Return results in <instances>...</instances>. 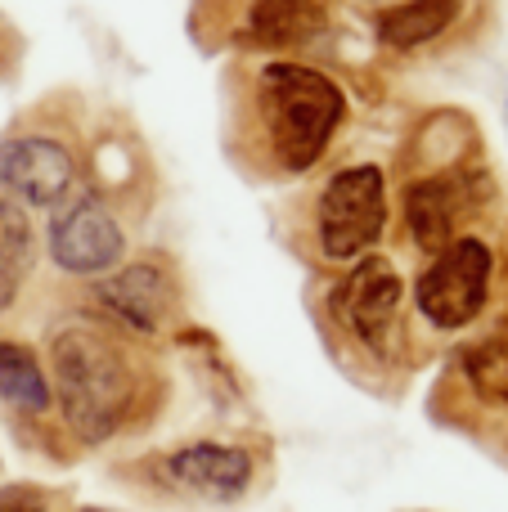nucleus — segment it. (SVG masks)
Here are the masks:
<instances>
[{
  "label": "nucleus",
  "mask_w": 508,
  "mask_h": 512,
  "mask_svg": "<svg viewBox=\"0 0 508 512\" xmlns=\"http://www.w3.org/2000/svg\"><path fill=\"white\" fill-rule=\"evenodd\" d=\"M347 117V95L329 72L297 59H266L234 90V135L248 162L275 176H302L329 153Z\"/></svg>",
  "instance_id": "obj_1"
},
{
  "label": "nucleus",
  "mask_w": 508,
  "mask_h": 512,
  "mask_svg": "<svg viewBox=\"0 0 508 512\" xmlns=\"http://www.w3.org/2000/svg\"><path fill=\"white\" fill-rule=\"evenodd\" d=\"M54 396L81 441H108L140 409L144 373L135 351L104 324H72L50 342Z\"/></svg>",
  "instance_id": "obj_2"
},
{
  "label": "nucleus",
  "mask_w": 508,
  "mask_h": 512,
  "mask_svg": "<svg viewBox=\"0 0 508 512\" xmlns=\"http://www.w3.org/2000/svg\"><path fill=\"white\" fill-rule=\"evenodd\" d=\"M387 230V176L374 162L333 171L306 207V243L315 265H351L378 248Z\"/></svg>",
  "instance_id": "obj_3"
},
{
  "label": "nucleus",
  "mask_w": 508,
  "mask_h": 512,
  "mask_svg": "<svg viewBox=\"0 0 508 512\" xmlns=\"http://www.w3.org/2000/svg\"><path fill=\"white\" fill-rule=\"evenodd\" d=\"M329 324L369 355L374 364H392L405 337V279L387 256H360L329 288Z\"/></svg>",
  "instance_id": "obj_4"
},
{
  "label": "nucleus",
  "mask_w": 508,
  "mask_h": 512,
  "mask_svg": "<svg viewBox=\"0 0 508 512\" xmlns=\"http://www.w3.org/2000/svg\"><path fill=\"white\" fill-rule=\"evenodd\" d=\"M491 279H495V256L486 248V239L459 234L450 248L432 252V261L414 279V310L437 333L468 328L491 301Z\"/></svg>",
  "instance_id": "obj_5"
},
{
  "label": "nucleus",
  "mask_w": 508,
  "mask_h": 512,
  "mask_svg": "<svg viewBox=\"0 0 508 512\" xmlns=\"http://www.w3.org/2000/svg\"><path fill=\"white\" fill-rule=\"evenodd\" d=\"M77 144L54 126H18L0 140V194L23 207H59L77 194Z\"/></svg>",
  "instance_id": "obj_6"
},
{
  "label": "nucleus",
  "mask_w": 508,
  "mask_h": 512,
  "mask_svg": "<svg viewBox=\"0 0 508 512\" xmlns=\"http://www.w3.org/2000/svg\"><path fill=\"white\" fill-rule=\"evenodd\" d=\"M45 248L68 279H104L126 256V225L99 194H68L50 216Z\"/></svg>",
  "instance_id": "obj_7"
},
{
  "label": "nucleus",
  "mask_w": 508,
  "mask_h": 512,
  "mask_svg": "<svg viewBox=\"0 0 508 512\" xmlns=\"http://www.w3.org/2000/svg\"><path fill=\"white\" fill-rule=\"evenodd\" d=\"M95 301L108 324H117L122 333L158 337L180 315V279L162 256H144L117 274H104L95 283Z\"/></svg>",
  "instance_id": "obj_8"
},
{
  "label": "nucleus",
  "mask_w": 508,
  "mask_h": 512,
  "mask_svg": "<svg viewBox=\"0 0 508 512\" xmlns=\"http://www.w3.org/2000/svg\"><path fill=\"white\" fill-rule=\"evenodd\" d=\"M455 167H464V162H455ZM455 167H437L432 176H414L401 194L405 234L423 252L450 248L459 239V225H464L468 207H473V185Z\"/></svg>",
  "instance_id": "obj_9"
},
{
  "label": "nucleus",
  "mask_w": 508,
  "mask_h": 512,
  "mask_svg": "<svg viewBox=\"0 0 508 512\" xmlns=\"http://www.w3.org/2000/svg\"><path fill=\"white\" fill-rule=\"evenodd\" d=\"M162 477L176 490H189V495H198V499L234 504V499L248 495L252 477H257V463H252V454L243 450V445L194 441L162 459Z\"/></svg>",
  "instance_id": "obj_10"
},
{
  "label": "nucleus",
  "mask_w": 508,
  "mask_h": 512,
  "mask_svg": "<svg viewBox=\"0 0 508 512\" xmlns=\"http://www.w3.org/2000/svg\"><path fill=\"white\" fill-rule=\"evenodd\" d=\"M333 23V0H248L239 14V45L261 54L302 50Z\"/></svg>",
  "instance_id": "obj_11"
},
{
  "label": "nucleus",
  "mask_w": 508,
  "mask_h": 512,
  "mask_svg": "<svg viewBox=\"0 0 508 512\" xmlns=\"http://www.w3.org/2000/svg\"><path fill=\"white\" fill-rule=\"evenodd\" d=\"M468 14V0H401L374 18V36L392 54H419L441 45Z\"/></svg>",
  "instance_id": "obj_12"
},
{
  "label": "nucleus",
  "mask_w": 508,
  "mask_h": 512,
  "mask_svg": "<svg viewBox=\"0 0 508 512\" xmlns=\"http://www.w3.org/2000/svg\"><path fill=\"white\" fill-rule=\"evenodd\" d=\"M36 270V230L27 221L23 203L0 194V310L14 306Z\"/></svg>",
  "instance_id": "obj_13"
},
{
  "label": "nucleus",
  "mask_w": 508,
  "mask_h": 512,
  "mask_svg": "<svg viewBox=\"0 0 508 512\" xmlns=\"http://www.w3.org/2000/svg\"><path fill=\"white\" fill-rule=\"evenodd\" d=\"M0 400L27 418L45 414L54 400V387H50V378H45L41 360L32 355V346L5 342V337H0Z\"/></svg>",
  "instance_id": "obj_14"
},
{
  "label": "nucleus",
  "mask_w": 508,
  "mask_h": 512,
  "mask_svg": "<svg viewBox=\"0 0 508 512\" xmlns=\"http://www.w3.org/2000/svg\"><path fill=\"white\" fill-rule=\"evenodd\" d=\"M468 387L491 405H508V342H482L464 355Z\"/></svg>",
  "instance_id": "obj_15"
},
{
  "label": "nucleus",
  "mask_w": 508,
  "mask_h": 512,
  "mask_svg": "<svg viewBox=\"0 0 508 512\" xmlns=\"http://www.w3.org/2000/svg\"><path fill=\"white\" fill-rule=\"evenodd\" d=\"M0 512H50V504L36 486H9L0 490Z\"/></svg>",
  "instance_id": "obj_16"
},
{
  "label": "nucleus",
  "mask_w": 508,
  "mask_h": 512,
  "mask_svg": "<svg viewBox=\"0 0 508 512\" xmlns=\"http://www.w3.org/2000/svg\"><path fill=\"white\" fill-rule=\"evenodd\" d=\"M77 512H99V508H77Z\"/></svg>",
  "instance_id": "obj_17"
}]
</instances>
